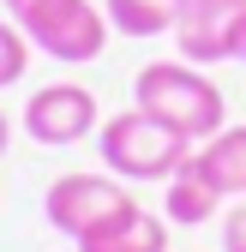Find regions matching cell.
Listing matches in <instances>:
<instances>
[{
    "label": "cell",
    "instance_id": "12",
    "mask_svg": "<svg viewBox=\"0 0 246 252\" xmlns=\"http://www.w3.org/2000/svg\"><path fill=\"white\" fill-rule=\"evenodd\" d=\"M222 252H246V204H234L222 216Z\"/></svg>",
    "mask_w": 246,
    "mask_h": 252
},
{
    "label": "cell",
    "instance_id": "15",
    "mask_svg": "<svg viewBox=\"0 0 246 252\" xmlns=\"http://www.w3.org/2000/svg\"><path fill=\"white\" fill-rule=\"evenodd\" d=\"M234 60H246V24H240V48H234Z\"/></svg>",
    "mask_w": 246,
    "mask_h": 252
},
{
    "label": "cell",
    "instance_id": "4",
    "mask_svg": "<svg viewBox=\"0 0 246 252\" xmlns=\"http://www.w3.org/2000/svg\"><path fill=\"white\" fill-rule=\"evenodd\" d=\"M126 210H138V204H132V192H126L120 174H60L48 192H42V216H48L72 246L90 240V234H102V228L120 222Z\"/></svg>",
    "mask_w": 246,
    "mask_h": 252
},
{
    "label": "cell",
    "instance_id": "10",
    "mask_svg": "<svg viewBox=\"0 0 246 252\" xmlns=\"http://www.w3.org/2000/svg\"><path fill=\"white\" fill-rule=\"evenodd\" d=\"M180 6L186 0H102V12H108V24L120 30V36H174V18H180Z\"/></svg>",
    "mask_w": 246,
    "mask_h": 252
},
{
    "label": "cell",
    "instance_id": "5",
    "mask_svg": "<svg viewBox=\"0 0 246 252\" xmlns=\"http://www.w3.org/2000/svg\"><path fill=\"white\" fill-rule=\"evenodd\" d=\"M24 132L36 138L42 150H66V144H84L90 132L102 126V108H96V90H84V84H42L36 96L24 102Z\"/></svg>",
    "mask_w": 246,
    "mask_h": 252
},
{
    "label": "cell",
    "instance_id": "8",
    "mask_svg": "<svg viewBox=\"0 0 246 252\" xmlns=\"http://www.w3.org/2000/svg\"><path fill=\"white\" fill-rule=\"evenodd\" d=\"M192 162L222 186V198H246V126H222L192 150Z\"/></svg>",
    "mask_w": 246,
    "mask_h": 252
},
{
    "label": "cell",
    "instance_id": "2",
    "mask_svg": "<svg viewBox=\"0 0 246 252\" xmlns=\"http://www.w3.org/2000/svg\"><path fill=\"white\" fill-rule=\"evenodd\" d=\"M96 150H102V168L120 180H174L192 162L198 144H186L174 126H162L156 114H144L132 102V108H120L96 126Z\"/></svg>",
    "mask_w": 246,
    "mask_h": 252
},
{
    "label": "cell",
    "instance_id": "11",
    "mask_svg": "<svg viewBox=\"0 0 246 252\" xmlns=\"http://www.w3.org/2000/svg\"><path fill=\"white\" fill-rule=\"evenodd\" d=\"M24 72H30V36L18 30V18L12 24L0 18V90H12Z\"/></svg>",
    "mask_w": 246,
    "mask_h": 252
},
{
    "label": "cell",
    "instance_id": "6",
    "mask_svg": "<svg viewBox=\"0 0 246 252\" xmlns=\"http://www.w3.org/2000/svg\"><path fill=\"white\" fill-rule=\"evenodd\" d=\"M240 24H246V0H186V6H180V18H174L180 60H198V66L234 60V48H240Z\"/></svg>",
    "mask_w": 246,
    "mask_h": 252
},
{
    "label": "cell",
    "instance_id": "13",
    "mask_svg": "<svg viewBox=\"0 0 246 252\" xmlns=\"http://www.w3.org/2000/svg\"><path fill=\"white\" fill-rule=\"evenodd\" d=\"M6 150H12V114L0 108V156H6Z\"/></svg>",
    "mask_w": 246,
    "mask_h": 252
},
{
    "label": "cell",
    "instance_id": "7",
    "mask_svg": "<svg viewBox=\"0 0 246 252\" xmlns=\"http://www.w3.org/2000/svg\"><path fill=\"white\" fill-rule=\"evenodd\" d=\"M216 210H222V186L210 180L198 162H186L174 180H162V216H168V222L198 228V222H210Z\"/></svg>",
    "mask_w": 246,
    "mask_h": 252
},
{
    "label": "cell",
    "instance_id": "1",
    "mask_svg": "<svg viewBox=\"0 0 246 252\" xmlns=\"http://www.w3.org/2000/svg\"><path fill=\"white\" fill-rule=\"evenodd\" d=\"M132 102L144 114H156L162 126H174L186 144H204L228 126V96L198 60H150V66H138Z\"/></svg>",
    "mask_w": 246,
    "mask_h": 252
},
{
    "label": "cell",
    "instance_id": "9",
    "mask_svg": "<svg viewBox=\"0 0 246 252\" xmlns=\"http://www.w3.org/2000/svg\"><path fill=\"white\" fill-rule=\"evenodd\" d=\"M78 252H168V216L126 210V216H120V222H108L102 234L78 240Z\"/></svg>",
    "mask_w": 246,
    "mask_h": 252
},
{
    "label": "cell",
    "instance_id": "14",
    "mask_svg": "<svg viewBox=\"0 0 246 252\" xmlns=\"http://www.w3.org/2000/svg\"><path fill=\"white\" fill-rule=\"evenodd\" d=\"M0 6H6V12H24V6H30V0H0Z\"/></svg>",
    "mask_w": 246,
    "mask_h": 252
},
{
    "label": "cell",
    "instance_id": "3",
    "mask_svg": "<svg viewBox=\"0 0 246 252\" xmlns=\"http://www.w3.org/2000/svg\"><path fill=\"white\" fill-rule=\"evenodd\" d=\"M12 18L30 36V48L60 60V66H90V60H102L108 30H114L96 0H30V6L12 12Z\"/></svg>",
    "mask_w": 246,
    "mask_h": 252
}]
</instances>
